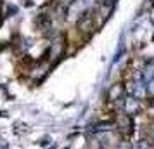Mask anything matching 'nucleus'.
<instances>
[{"instance_id": "obj_1", "label": "nucleus", "mask_w": 154, "mask_h": 149, "mask_svg": "<svg viewBox=\"0 0 154 149\" xmlns=\"http://www.w3.org/2000/svg\"><path fill=\"white\" fill-rule=\"evenodd\" d=\"M78 28H80V31L88 33V35L95 29V23H94V17L90 16V12H85V14L82 16V19L78 21Z\"/></svg>"}, {"instance_id": "obj_2", "label": "nucleus", "mask_w": 154, "mask_h": 149, "mask_svg": "<svg viewBox=\"0 0 154 149\" xmlns=\"http://www.w3.org/2000/svg\"><path fill=\"white\" fill-rule=\"evenodd\" d=\"M109 97H111L112 101L121 99V97H123V87L121 85H114L111 90H109Z\"/></svg>"}, {"instance_id": "obj_3", "label": "nucleus", "mask_w": 154, "mask_h": 149, "mask_svg": "<svg viewBox=\"0 0 154 149\" xmlns=\"http://www.w3.org/2000/svg\"><path fill=\"white\" fill-rule=\"evenodd\" d=\"M99 2H100V4H104V5H106V4H109V0H99Z\"/></svg>"}]
</instances>
